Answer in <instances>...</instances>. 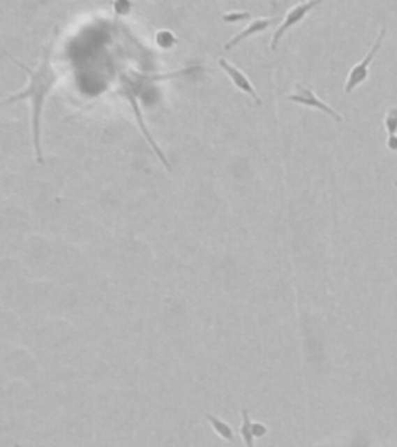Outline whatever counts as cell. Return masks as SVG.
<instances>
[{
	"instance_id": "obj_10",
	"label": "cell",
	"mask_w": 397,
	"mask_h": 447,
	"mask_svg": "<svg viewBox=\"0 0 397 447\" xmlns=\"http://www.w3.org/2000/svg\"><path fill=\"white\" fill-rule=\"evenodd\" d=\"M385 129L389 135H396L397 134V108H391L387 112L385 117Z\"/></svg>"
},
{
	"instance_id": "obj_5",
	"label": "cell",
	"mask_w": 397,
	"mask_h": 447,
	"mask_svg": "<svg viewBox=\"0 0 397 447\" xmlns=\"http://www.w3.org/2000/svg\"><path fill=\"white\" fill-rule=\"evenodd\" d=\"M124 94H126V96H128V100H129V103H130V106H132V109H134V114H135V118H137V123H138V126H140V131L143 132V135H144V138L148 140V143L151 145V148L154 149V152L157 154L158 156V159L162 160V163L168 168V170H171V165H170V162H168V159L165 157V154L162 152V149L158 148V145L156 143V140L151 137V134H149V131L146 129V124H144V120H143V115H142V110H140V106H138V103H137V98H135V95H134V89L130 87V84L129 82H124Z\"/></svg>"
},
{
	"instance_id": "obj_13",
	"label": "cell",
	"mask_w": 397,
	"mask_h": 447,
	"mask_svg": "<svg viewBox=\"0 0 397 447\" xmlns=\"http://www.w3.org/2000/svg\"><path fill=\"white\" fill-rule=\"evenodd\" d=\"M387 146L388 149H391L394 152H397V134L396 135H389L387 140Z\"/></svg>"
},
{
	"instance_id": "obj_15",
	"label": "cell",
	"mask_w": 397,
	"mask_h": 447,
	"mask_svg": "<svg viewBox=\"0 0 397 447\" xmlns=\"http://www.w3.org/2000/svg\"><path fill=\"white\" fill-rule=\"evenodd\" d=\"M270 447H275V446H270Z\"/></svg>"
},
{
	"instance_id": "obj_7",
	"label": "cell",
	"mask_w": 397,
	"mask_h": 447,
	"mask_svg": "<svg viewBox=\"0 0 397 447\" xmlns=\"http://www.w3.org/2000/svg\"><path fill=\"white\" fill-rule=\"evenodd\" d=\"M271 22H274V20L269 19V17H260V19L252 20V22H250L246 28H244L242 31H239L238 34H234V36H233L232 39H230V41L227 42V44L224 45V48H225L227 52L232 50L233 47L241 44V42H242L244 39L253 36V34H256V33L266 31L267 28L271 25Z\"/></svg>"
},
{
	"instance_id": "obj_4",
	"label": "cell",
	"mask_w": 397,
	"mask_h": 447,
	"mask_svg": "<svg viewBox=\"0 0 397 447\" xmlns=\"http://www.w3.org/2000/svg\"><path fill=\"white\" fill-rule=\"evenodd\" d=\"M295 94H290L285 96V100L287 101H294V103H298V104H303V106H308V108H315L318 110H323L326 112L327 115L332 117L336 122H341L343 118H341V115L338 114V112L334 110L331 106H327V104L320 100V98L315 95V92L309 87V86H304V84H297L295 86Z\"/></svg>"
},
{
	"instance_id": "obj_9",
	"label": "cell",
	"mask_w": 397,
	"mask_h": 447,
	"mask_svg": "<svg viewBox=\"0 0 397 447\" xmlns=\"http://www.w3.org/2000/svg\"><path fill=\"white\" fill-rule=\"evenodd\" d=\"M241 416H242V424L239 429V435L242 438L244 444L246 447H255V437L252 432V419H250V413L247 409L241 410Z\"/></svg>"
},
{
	"instance_id": "obj_14",
	"label": "cell",
	"mask_w": 397,
	"mask_h": 447,
	"mask_svg": "<svg viewBox=\"0 0 397 447\" xmlns=\"http://www.w3.org/2000/svg\"><path fill=\"white\" fill-rule=\"evenodd\" d=\"M394 185H396V186H397V180H396V184H394Z\"/></svg>"
},
{
	"instance_id": "obj_11",
	"label": "cell",
	"mask_w": 397,
	"mask_h": 447,
	"mask_svg": "<svg viewBox=\"0 0 397 447\" xmlns=\"http://www.w3.org/2000/svg\"><path fill=\"white\" fill-rule=\"evenodd\" d=\"M252 432H253L255 438H262V437L267 435L269 427L262 423H252Z\"/></svg>"
},
{
	"instance_id": "obj_2",
	"label": "cell",
	"mask_w": 397,
	"mask_h": 447,
	"mask_svg": "<svg viewBox=\"0 0 397 447\" xmlns=\"http://www.w3.org/2000/svg\"><path fill=\"white\" fill-rule=\"evenodd\" d=\"M385 36H387V28H380L379 36L375 38V42L373 44L371 50L368 52V54L359 62V64H355L351 68L350 75H347V80H346V84H345V94H351L355 87H359L360 84H364L368 80L369 64H371L375 56H377L380 47H382L383 38H385Z\"/></svg>"
},
{
	"instance_id": "obj_3",
	"label": "cell",
	"mask_w": 397,
	"mask_h": 447,
	"mask_svg": "<svg viewBox=\"0 0 397 447\" xmlns=\"http://www.w3.org/2000/svg\"><path fill=\"white\" fill-rule=\"evenodd\" d=\"M322 5V0H313V2H303V3H297L292 6V8L285 13V17L281 22V25L276 28V31L274 33V38H271V44H270V48L271 50H276L278 44H280L281 38L284 36L285 33H287L290 28H294L295 25L301 24L304 17L308 16V14L313 10L317 8V6Z\"/></svg>"
},
{
	"instance_id": "obj_6",
	"label": "cell",
	"mask_w": 397,
	"mask_h": 447,
	"mask_svg": "<svg viewBox=\"0 0 397 447\" xmlns=\"http://www.w3.org/2000/svg\"><path fill=\"white\" fill-rule=\"evenodd\" d=\"M219 66L228 75V78L232 80V82L234 84V87H238L239 90H242L244 94H247V95L252 96L257 104H261V100H260V96H257V94H256V90L253 87L252 81L247 78V75L244 73L242 70H239L238 67L233 66V64H230V62L227 59H224V58H219Z\"/></svg>"
},
{
	"instance_id": "obj_8",
	"label": "cell",
	"mask_w": 397,
	"mask_h": 447,
	"mask_svg": "<svg viewBox=\"0 0 397 447\" xmlns=\"http://www.w3.org/2000/svg\"><path fill=\"white\" fill-rule=\"evenodd\" d=\"M205 418H207V421L210 423L216 435L220 437L222 439H225V441H230V443L234 441V432L232 427H230V424L222 421V419H219L218 416H214L211 413H207Z\"/></svg>"
},
{
	"instance_id": "obj_1",
	"label": "cell",
	"mask_w": 397,
	"mask_h": 447,
	"mask_svg": "<svg viewBox=\"0 0 397 447\" xmlns=\"http://www.w3.org/2000/svg\"><path fill=\"white\" fill-rule=\"evenodd\" d=\"M11 61L15 62L16 66L20 68H24L27 73H29V84H27L24 90L20 92L10 95L8 98L0 101V108L8 106L16 101L22 100H30L31 104V137H33V146H34V154H36L38 163H44V156H43V145H40V117H43L44 110V103L47 100L48 94L52 92L53 87L57 86V82L59 80L58 70L54 68L52 62V47L47 45L44 48L43 59H40L39 66L30 68L29 66H25L24 62L17 61L16 58H13L11 54H8Z\"/></svg>"
},
{
	"instance_id": "obj_12",
	"label": "cell",
	"mask_w": 397,
	"mask_h": 447,
	"mask_svg": "<svg viewBox=\"0 0 397 447\" xmlns=\"http://www.w3.org/2000/svg\"><path fill=\"white\" fill-rule=\"evenodd\" d=\"M250 17V13L244 11V13H230V14H225L224 19L228 20V22H234V20H242V19H247Z\"/></svg>"
}]
</instances>
